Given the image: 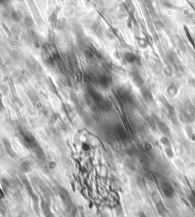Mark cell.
<instances>
[{
    "label": "cell",
    "mask_w": 195,
    "mask_h": 217,
    "mask_svg": "<svg viewBox=\"0 0 195 217\" xmlns=\"http://www.w3.org/2000/svg\"><path fill=\"white\" fill-rule=\"evenodd\" d=\"M157 208V211L159 213V214H160L162 216H165L166 214V208L164 206V204L162 203V202H159L156 205Z\"/></svg>",
    "instance_id": "obj_4"
},
{
    "label": "cell",
    "mask_w": 195,
    "mask_h": 217,
    "mask_svg": "<svg viewBox=\"0 0 195 217\" xmlns=\"http://www.w3.org/2000/svg\"><path fill=\"white\" fill-rule=\"evenodd\" d=\"M25 24L27 26H31L33 24V21L30 18H25Z\"/></svg>",
    "instance_id": "obj_10"
},
{
    "label": "cell",
    "mask_w": 195,
    "mask_h": 217,
    "mask_svg": "<svg viewBox=\"0 0 195 217\" xmlns=\"http://www.w3.org/2000/svg\"><path fill=\"white\" fill-rule=\"evenodd\" d=\"M42 209L44 210V215L46 217H54L53 214L52 213V212L50 211V207L47 206V204L43 203L42 204Z\"/></svg>",
    "instance_id": "obj_5"
},
{
    "label": "cell",
    "mask_w": 195,
    "mask_h": 217,
    "mask_svg": "<svg viewBox=\"0 0 195 217\" xmlns=\"http://www.w3.org/2000/svg\"><path fill=\"white\" fill-rule=\"evenodd\" d=\"M8 1H9V0H0V4H1V5H3V4H5V3H7Z\"/></svg>",
    "instance_id": "obj_12"
},
{
    "label": "cell",
    "mask_w": 195,
    "mask_h": 217,
    "mask_svg": "<svg viewBox=\"0 0 195 217\" xmlns=\"http://www.w3.org/2000/svg\"><path fill=\"white\" fill-rule=\"evenodd\" d=\"M4 145H5V148H6L7 152L9 154L10 156H11V157H15V156H16L15 152L12 150V148H11L10 142L8 140V139H4Z\"/></svg>",
    "instance_id": "obj_3"
},
{
    "label": "cell",
    "mask_w": 195,
    "mask_h": 217,
    "mask_svg": "<svg viewBox=\"0 0 195 217\" xmlns=\"http://www.w3.org/2000/svg\"><path fill=\"white\" fill-rule=\"evenodd\" d=\"M124 59L127 63H133L136 60V57L134 54L131 53H127L124 55Z\"/></svg>",
    "instance_id": "obj_7"
},
{
    "label": "cell",
    "mask_w": 195,
    "mask_h": 217,
    "mask_svg": "<svg viewBox=\"0 0 195 217\" xmlns=\"http://www.w3.org/2000/svg\"><path fill=\"white\" fill-rule=\"evenodd\" d=\"M161 190L163 193V194L166 196L167 198H172L174 196L175 190L172 186L170 184V183L164 181L161 184Z\"/></svg>",
    "instance_id": "obj_2"
},
{
    "label": "cell",
    "mask_w": 195,
    "mask_h": 217,
    "mask_svg": "<svg viewBox=\"0 0 195 217\" xmlns=\"http://www.w3.org/2000/svg\"><path fill=\"white\" fill-rule=\"evenodd\" d=\"M139 217H148L147 216V215H146V213H144V212H140L139 213Z\"/></svg>",
    "instance_id": "obj_11"
},
{
    "label": "cell",
    "mask_w": 195,
    "mask_h": 217,
    "mask_svg": "<svg viewBox=\"0 0 195 217\" xmlns=\"http://www.w3.org/2000/svg\"><path fill=\"white\" fill-rule=\"evenodd\" d=\"M59 11V7L57 8L56 9L53 11V14L51 15V16L50 17V21L51 22H55L57 20V14H58Z\"/></svg>",
    "instance_id": "obj_9"
},
{
    "label": "cell",
    "mask_w": 195,
    "mask_h": 217,
    "mask_svg": "<svg viewBox=\"0 0 195 217\" xmlns=\"http://www.w3.org/2000/svg\"><path fill=\"white\" fill-rule=\"evenodd\" d=\"M21 169H22L23 171L28 172V171H29L30 170H31V165L30 162H28V161H25V162H24L21 164Z\"/></svg>",
    "instance_id": "obj_8"
},
{
    "label": "cell",
    "mask_w": 195,
    "mask_h": 217,
    "mask_svg": "<svg viewBox=\"0 0 195 217\" xmlns=\"http://www.w3.org/2000/svg\"></svg>",
    "instance_id": "obj_13"
},
{
    "label": "cell",
    "mask_w": 195,
    "mask_h": 217,
    "mask_svg": "<svg viewBox=\"0 0 195 217\" xmlns=\"http://www.w3.org/2000/svg\"><path fill=\"white\" fill-rule=\"evenodd\" d=\"M58 193L62 201H63V205L65 206V207L68 210L70 209L72 207V199H71V196L69 195L67 190L60 187L59 188Z\"/></svg>",
    "instance_id": "obj_1"
},
{
    "label": "cell",
    "mask_w": 195,
    "mask_h": 217,
    "mask_svg": "<svg viewBox=\"0 0 195 217\" xmlns=\"http://www.w3.org/2000/svg\"><path fill=\"white\" fill-rule=\"evenodd\" d=\"M12 19L14 20L15 21H20L21 18H22V15L21 13L19 11H12V13L11 14Z\"/></svg>",
    "instance_id": "obj_6"
}]
</instances>
